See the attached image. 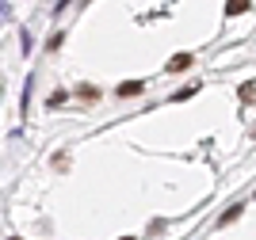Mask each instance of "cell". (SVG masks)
<instances>
[{"label":"cell","mask_w":256,"mask_h":240,"mask_svg":"<svg viewBox=\"0 0 256 240\" xmlns=\"http://www.w3.org/2000/svg\"><path fill=\"white\" fill-rule=\"evenodd\" d=\"M142 92H146V84H142V80H122V84H118V95H142Z\"/></svg>","instance_id":"2"},{"label":"cell","mask_w":256,"mask_h":240,"mask_svg":"<svg viewBox=\"0 0 256 240\" xmlns=\"http://www.w3.org/2000/svg\"><path fill=\"white\" fill-rule=\"evenodd\" d=\"M122 240H138V237H122Z\"/></svg>","instance_id":"6"},{"label":"cell","mask_w":256,"mask_h":240,"mask_svg":"<svg viewBox=\"0 0 256 240\" xmlns=\"http://www.w3.org/2000/svg\"><path fill=\"white\" fill-rule=\"evenodd\" d=\"M237 218H241V206H230L222 218H218V225H230V221H237Z\"/></svg>","instance_id":"4"},{"label":"cell","mask_w":256,"mask_h":240,"mask_svg":"<svg viewBox=\"0 0 256 240\" xmlns=\"http://www.w3.org/2000/svg\"><path fill=\"white\" fill-rule=\"evenodd\" d=\"M241 11H248V4H226V15H241Z\"/></svg>","instance_id":"5"},{"label":"cell","mask_w":256,"mask_h":240,"mask_svg":"<svg viewBox=\"0 0 256 240\" xmlns=\"http://www.w3.org/2000/svg\"><path fill=\"white\" fill-rule=\"evenodd\" d=\"M237 95H241V103H252V99H256V84H241V92H237Z\"/></svg>","instance_id":"3"},{"label":"cell","mask_w":256,"mask_h":240,"mask_svg":"<svg viewBox=\"0 0 256 240\" xmlns=\"http://www.w3.org/2000/svg\"><path fill=\"white\" fill-rule=\"evenodd\" d=\"M184 69H192V53H176L168 61V73H184Z\"/></svg>","instance_id":"1"}]
</instances>
